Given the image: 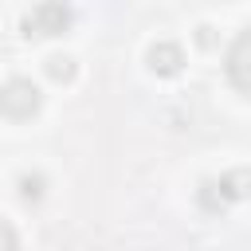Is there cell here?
Returning a JSON list of instances; mask_svg holds the SVG:
<instances>
[{"mask_svg": "<svg viewBox=\"0 0 251 251\" xmlns=\"http://www.w3.org/2000/svg\"><path fill=\"white\" fill-rule=\"evenodd\" d=\"M71 4L67 0H39L27 16H24V24H20V31L27 35V39H55V35H67L71 31Z\"/></svg>", "mask_w": 251, "mask_h": 251, "instance_id": "cell-1", "label": "cell"}, {"mask_svg": "<svg viewBox=\"0 0 251 251\" xmlns=\"http://www.w3.org/2000/svg\"><path fill=\"white\" fill-rule=\"evenodd\" d=\"M39 106H43V94H39V86L31 78H12V82L0 86V114L4 118L27 122V118L39 114Z\"/></svg>", "mask_w": 251, "mask_h": 251, "instance_id": "cell-2", "label": "cell"}, {"mask_svg": "<svg viewBox=\"0 0 251 251\" xmlns=\"http://www.w3.org/2000/svg\"><path fill=\"white\" fill-rule=\"evenodd\" d=\"M243 196H251V173L247 169H235V173H227L220 180H204L200 184V204L208 212H224L231 200H243Z\"/></svg>", "mask_w": 251, "mask_h": 251, "instance_id": "cell-3", "label": "cell"}, {"mask_svg": "<svg viewBox=\"0 0 251 251\" xmlns=\"http://www.w3.org/2000/svg\"><path fill=\"white\" fill-rule=\"evenodd\" d=\"M227 78H231L235 90L251 94V27L239 31V39H235L231 51H227Z\"/></svg>", "mask_w": 251, "mask_h": 251, "instance_id": "cell-4", "label": "cell"}, {"mask_svg": "<svg viewBox=\"0 0 251 251\" xmlns=\"http://www.w3.org/2000/svg\"><path fill=\"white\" fill-rule=\"evenodd\" d=\"M145 59H149V71L161 75V78H173V75H180V67H184V51H180V43H169V39L153 43Z\"/></svg>", "mask_w": 251, "mask_h": 251, "instance_id": "cell-5", "label": "cell"}, {"mask_svg": "<svg viewBox=\"0 0 251 251\" xmlns=\"http://www.w3.org/2000/svg\"><path fill=\"white\" fill-rule=\"evenodd\" d=\"M47 75H51L55 82H71V78H75V59H67V55H51V59H47Z\"/></svg>", "mask_w": 251, "mask_h": 251, "instance_id": "cell-6", "label": "cell"}, {"mask_svg": "<svg viewBox=\"0 0 251 251\" xmlns=\"http://www.w3.org/2000/svg\"><path fill=\"white\" fill-rule=\"evenodd\" d=\"M20 196L24 200H39L43 196V176H20Z\"/></svg>", "mask_w": 251, "mask_h": 251, "instance_id": "cell-7", "label": "cell"}, {"mask_svg": "<svg viewBox=\"0 0 251 251\" xmlns=\"http://www.w3.org/2000/svg\"><path fill=\"white\" fill-rule=\"evenodd\" d=\"M0 251H20V239H16V227L0 220Z\"/></svg>", "mask_w": 251, "mask_h": 251, "instance_id": "cell-8", "label": "cell"}, {"mask_svg": "<svg viewBox=\"0 0 251 251\" xmlns=\"http://www.w3.org/2000/svg\"><path fill=\"white\" fill-rule=\"evenodd\" d=\"M196 39H200V47H212V27H196Z\"/></svg>", "mask_w": 251, "mask_h": 251, "instance_id": "cell-9", "label": "cell"}]
</instances>
